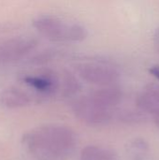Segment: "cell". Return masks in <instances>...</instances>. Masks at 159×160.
Masks as SVG:
<instances>
[{
  "label": "cell",
  "mask_w": 159,
  "mask_h": 160,
  "mask_svg": "<svg viewBox=\"0 0 159 160\" xmlns=\"http://www.w3.org/2000/svg\"><path fill=\"white\" fill-rule=\"evenodd\" d=\"M32 102L33 96L17 85L7 86L0 92V105L7 109L24 108Z\"/></svg>",
  "instance_id": "cell-7"
},
{
  "label": "cell",
  "mask_w": 159,
  "mask_h": 160,
  "mask_svg": "<svg viewBox=\"0 0 159 160\" xmlns=\"http://www.w3.org/2000/svg\"><path fill=\"white\" fill-rule=\"evenodd\" d=\"M130 149H131V154L134 156V159L140 160L144 158V155H146L149 148H148V144L145 142L144 140L137 139L131 143Z\"/></svg>",
  "instance_id": "cell-12"
},
{
  "label": "cell",
  "mask_w": 159,
  "mask_h": 160,
  "mask_svg": "<svg viewBox=\"0 0 159 160\" xmlns=\"http://www.w3.org/2000/svg\"><path fill=\"white\" fill-rule=\"evenodd\" d=\"M119 116H120V120L127 122V123H140V122L145 121L144 115H142L140 112H125L121 113Z\"/></svg>",
  "instance_id": "cell-13"
},
{
  "label": "cell",
  "mask_w": 159,
  "mask_h": 160,
  "mask_svg": "<svg viewBox=\"0 0 159 160\" xmlns=\"http://www.w3.org/2000/svg\"><path fill=\"white\" fill-rule=\"evenodd\" d=\"M154 44H155L156 50L159 53V27L157 28V30L155 31V34H154Z\"/></svg>",
  "instance_id": "cell-14"
},
{
  "label": "cell",
  "mask_w": 159,
  "mask_h": 160,
  "mask_svg": "<svg viewBox=\"0 0 159 160\" xmlns=\"http://www.w3.org/2000/svg\"><path fill=\"white\" fill-rule=\"evenodd\" d=\"M34 28L52 41L80 42L88 36L87 29L80 23H68L56 17L43 15L33 20Z\"/></svg>",
  "instance_id": "cell-2"
},
{
  "label": "cell",
  "mask_w": 159,
  "mask_h": 160,
  "mask_svg": "<svg viewBox=\"0 0 159 160\" xmlns=\"http://www.w3.org/2000/svg\"><path fill=\"white\" fill-rule=\"evenodd\" d=\"M72 112L80 121L90 126L108 124L113 116L112 109L100 106L89 96L77 98L72 104Z\"/></svg>",
  "instance_id": "cell-4"
},
{
  "label": "cell",
  "mask_w": 159,
  "mask_h": 160,
  "mask_svg": "<svg viewBox=\"0 0 159 160\" xmlns=\"http://www.w3.org/2000/svg\"><path fill=\"white\" fill-rule=\"evenodd\" d=\"M155 123L157 124V126L159 127V116L157 117H155Z\"/></svg>",
  "instance_id": "cell-15"
},
{
  "label": "cell",
  "mask_w": 159,
  "mask_h": 160,
  "mask_svg": "<svg viewBox=\"0 0 159 160\" xmlns=\"http://www.w3.org/2000/svg\"><path fill=\"white\" fill-rule=\"evenodd\" d=\"M37 46L33 38L18 37L0 41V64H9L22 60Z\"/></svg>",
  "instance_id": "cell-5"
},
{
  "label": "cell",
  "mask_w": 159,
  "mask_h": 160,
  "mask_svg": "<svg viewBox=\"0 0 159 160\" xmlns=\"http://www.w3.org/2000/svg\"><path fill=\"white\" fill-rule=\"evenodd\" d=\"M81 90L79 80L70 71H65L62 79V91L65 97H72Z\"/></svg>",
  "instance_id": "cell-11"
},
{
  "label": "cell",
  "mask_w": 159,
  "mask_h": 160,
  "mask_svg": "<svg viewBox=\"0 0 159 160\" xmlns=\"http://www.w3.org/2000/svg\"><path fill=\"white\" fill-rule=\"evenodd\" d=\"M75 69L84 82L99 87L115 85L120 79V73L115 68L102 62L79 63Z\"/></svg>",
  "instance_id": "cell-3"
},
{
  "label": "cell",
  "mask_w": 159,
  "mask_h": 160,
  "mask_svg": "<svg viewBox=\"0 0 159 160\" xmlns=\"http://www.w3.org/2000/svg\"><path fill=\"white\" fill-rule=\"evenodd\" d=\"M80 160H118V156L112 149L88 145L81 151Z\"/></svg>",
  "instance_id": "cell-10"
},
{
  "label": "cell",
  "mask_w": 159,
  "mask_h": 160,
  "mask_svg": "<svg viewBox=\"0 0 159 160\" xmlns=\"http://www.w3.org/2000/svg\"><path fill=\"white\" fill-rule=\"evenodd\" d=\"M137 106L148 114L159 116L158 83H152L145 87L137 98Z\"/></svg>",
  "instance_id": "cell-9"
},
{
  "label": "cell",
  "mask_w": 159,
  "mask_h": 160,
  "mask_svg": "<svg viewBox=\"0 0 159 160\" xmlns=\"http://www.w3.org/2000/svg\"><path fill=\"white\" fill-rule=\"evenodd\" d=\"M76 135L61 125H43L35 128L22 138L26 152L37 160H65L74 150Z\"/></svg>",
  "instance_id": "cell-1"
},
{
  "label": "cell",
  "mask_w": 159,
  "mask_h": 160,
  "mask_svg": "<svg viewBox=\"0 0 159 160\" xmlns=\"http://www.w3.org/2000/svg\"><path fill=\"white\" fill-rule=\"evenodd\" d=\"M21 82L36 92L37 95L48 97L53 95L60 85L59 77L51 69H44L36 73H26L20 77Z\"/></svg>",
  "instance_id": "cell-6"
},
{
  "label": "cell",
  "mask_w": 159,
  "mask_h": 160,
  "mask_svg": "<svg viewBox=\"0 0 159 160\" xmlns=\"http://www.w3.org/2000/svg\"><path fill=\"white\" fill-rule=\"evenodd\" d=\"M95 102L108 109L119 105L123 99V92L116 85L102 86L88 95Z\"/></svg>",
  "instance_id": "cell-8"
}]
</instances>
